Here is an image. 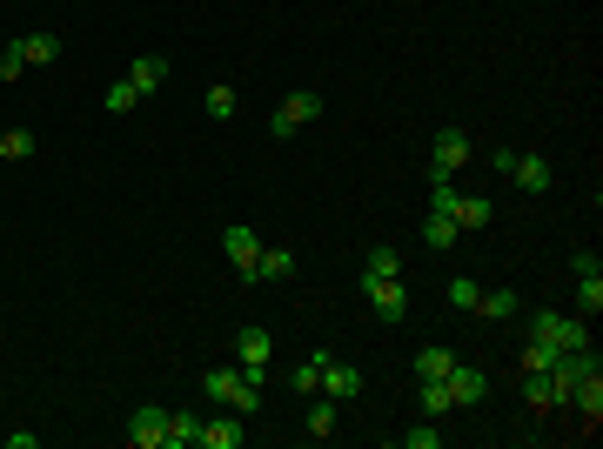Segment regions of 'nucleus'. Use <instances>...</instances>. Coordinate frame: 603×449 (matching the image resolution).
<instances>
[{
    "instance_id": "nucleus-1",
    "label": "nucleus",
    "mask_w": 603,
    "mask_h": 449,
    "mask_svg": "<svg viewBox=\"0 0 603 449\" xmlns=\"http://www.w3.org/2000/svg\"><path fill=\"white\" fill-rule=\"evenodd\" d=\"M201 389H208L222 409H235V416H255V409H262V389H255L242 369H208V376H201Z\"/></svg>"
},
{
    "instance_id": "nucleus-2",
    "label": "nucleus",
    "mask_w": 603,
    "mask_h": 449,
    "mask_svg": "<svg viewBox=\"0 0 603 449\" xmlns=\"http://www.w3.org/2000/svg\"><path fill=\"white\" fill-rule=\"evenodd\" d=\"M268 362H275V336H268V329H242V336H235V369L262 389V382H268Z\"/></svg>"
},
{
    "instance_id": "nucleus-3",
    "label": "nucleus",
    "mask_w": 603,
    "mask_h": 449,
    "mask_svg": "<svg viewBox=\"0 0 603 449\" xmlns=\"http://www.w3.org/2000/svg\"><path fill=\"white\" fill-rule=\"evenodd\" d=\"M315 114H322V94H315V88H295L289 101H282V108L268 114V135H275V141H289L295 128H302V121H315Z\"/></svg>"
},
{
    "instance_id": "nucleus-4",
    "label": "nucleus",
    "mask_w": 603,
    "mask_h": 449,
    "mask_svg": "<svg viewBox=\"0 0 603 449\" xmlns=\"http://www.w3.org/2000/svg\"><path fill=\"white\" fill-rule=\"evenodd\" d=\"M469 161H476V141H469L463 128H443L436 148H429V168H436V175H463Z\"/></svg>"
},
{
    "instance_id": "nucleus-5",
    "label": "nucleus",
    "mask_w": 603,
    "mask_h": 449,
    "mask_svg": "<svg viewBox=\"0 0 603 449\" xmlns=\"http://www.w3.org/2000/svg\"><path fill=\"white\" fill-rule=\"evenodd\" d=\"M362 295L376 302L382 322H402V315H409V289H402V275H362Z\"/></svg>"
},
{
    "instance_id": "nucleus-6",
    "label": "nucleus",
    "mask_w": 603,
    "mask_h": 449,
    "mask_svg": "<svg viewBox=\"0 0 603 449\" xmlns=\"http://www.w3.org/2000/svg\"><path fill=\"white\" fill-rule=\"evenodd\" d=\"M530 329H536V342H557L563 356L570 349H590V322H577V315H536Z\"/></svg>"
},
{
    "instance_id": "nucleus-7",
    "label": "nucleus",
    "mask_w": 603,
    "mask_h": 449,
    "mask_svg": "<svg viewBox=\"0 0 603 449\" xmlns=\"http://www.w3.org/2000/svg\"><path fill=\"white\" fill-rule=\"evenodd\" d=\"M222 255L235 262V269H242V282H255V262H262V235H255L248 222H235V228L222 235Z\"/></svg>"
},
{
    "instance_id": "nucleus-8",
    "label": "nucleus",
    "mask_w": 603,
    "mask_h": 449,
    "mask_svg": "<svg viewBox=\"0 0 603 449\" xmlns=\"http://www.w3.org/2000/svg\"><path fill=\"white\" fill-rule=\"evenodd\" d=\"M242 443H248V416H235V409H228V416H215V423L201 416L195 449H242Z\"/></svg>"
},
{
    "instance_id": "nucleus-9",
    "label": "nucleus",
    "mask_w": 603,
    "mask_h": 449,
    "mask_svg": "<svg viewBox=\"0 0 603 449\" xmlns=\"http://www.w3.org/2000/svg\"><path fill=\"white\" fill-rule=\"evenodd\" d=\"M443 382H449V403H456V409H476L483 396H490V376H483V369H469V362H456Z\"/></svg>"
},
{
    "instance_id": "nucleus-10",
    "label": "nucleus",
    "mask_w": 603,
    "mask_h": 449,
    "mask_svg": "<svg viewBox=\"0 0 603 449\" xmlns=\"http://www.w3.org/2000/svg\"><path fill=\"white\" fill-rule=\"evenodd\" d=\"M128 443L134 449H168V409H134L128 416Z\"/></svg>"
},
{
    "instance_id": "nucleus-11",
    "label": "nucleus",
    "mask_w": 603,
    "mask_h": 449,
    "mask_svg": "<svg viewBox=\"0 0 603 449\" xmlns=\"http://www.w3.org/2000/svg\"><path fill=\"white\" fill-rule=\"evenodd\" d=\"M322 396H335V403H356V396H362V369H356V362H335V356H329V369H322Z\"/></svg>"
},
{
    "instance_id": "nucleus-12",
    "label": "nucleus",
    "mask_w": 603,
    "mask_h": 449,
    "mask_svg": "<svg viewBox=\"0 0 603 449\" xmlns=\"http://www.w3.org/2000/svg\"><path fill=\"white\" fill-rule=\"evenodd\" d=\"M490 195H456V208H449V222L463 228V235H483V228H490Z\"/></svg>"
},
{
    "instance_id": "nucleus-13",
    "label": "nucleus",
    "mask_w": 603,
    "mask_h": 449,
    "mask_svg": "<svg viewBox=\"0 0 603 449\" xmlns=\"http://www.w3.org/2000/svg\"><path fill=\"white\" fill-rule=\"evenodd\" d=\"M128 81H134V94H161L168 61H161V54H134V61H128Z\"/></svg>"
},
{
    "instance_id": "nucleus-14",
    "label": "nucleus",
    "mask_w": 603,
    "mask_h": 449,
    "mask_svg": "<svg viewBox=\"0 0 603 449\" xmlns=\"http://www.w3.org/2000/svg\"><path fill=\"white\" fill-rule=\"evenodd\" d=\"M570 403L583 409V423H590V429L603 423V369H590V376H583L577 389H570Z\"/></svg>"
},
{
    "instance_id": "nucleus-15",
    "label": "nucleus",
    "mask_w": 603,
    "mask_h": 449,
    "mask_svg": "<svg viewBox=\"0 0 603 449\" xmlns=\"http://www.w3.org/2000/svg\"><path fill=\"white\" fill-rule=\"evenodd\" d=\"M14 54H21L27 68H54V54H61V41H54V34H21V41H14Z\"/></svg>"
},
{
    "instance_id": "nucleus-16",
    "label": "nucleus",
    "mask_w": 603,
    "mask_h": 449,
    "mask_svg": "<svg viewBox=\"0 0 603 449\" xmlns=\"http://www.w3.org/2000/svg\"><path fill=\"white\" fill-rule=\"evenodd\" d=\"M282 275H295V248H282V242L268 248V242H262V262H255V282H282Z\"/></svg>"
},
{
    "instance_id": "nucleus-17",
    "label": "nucleus",
    "mask_w": 603,
    "mask_h": 449,
    "mask_svg": "<svg viewBox=\"0 0 603 449\" xmlns=\"http://www.w3.org/2000/svg\"><path fill=\"white\" fill-rule=\"evenodd\" d=\"M510 175H516V188H530V195H543V188L557 181V175H550V161H536V155H516Z\"/></svg>"
},
{
    "instance_id": "nucleus-18",
    "label": "nucleus",
    "mask_w": 603,
    "mask_h": 449,
    "mask_svg": "<svg viewBox=\"0 0 603 449\" xmlns=\"http://www.w3.org/2000/svg\"><path fill=\"white\" fill-rule=\"evenodd\" d=\"M195 436H201L195 409H168V449H195Z\"/></svg>"
},
{
    "instance_id": "nucleus-19",
    "label": "nucleus",
    "mask_w": 603,
    "mask_h": 449,
    "mask_svg": "<svg viewBox=\"0 0 603 449\" xmlns=\"http://www.w3.org/2000/svg\"><path fill=\"white\" fill-rule=\"evenodd\" d=\"M335 423H342V403L335 396H309V436H335Z\"/></svg>"
},
{
    "instance_id": "nucleus-20",
    "label": "nucleus",
    "mask_w": 603,
    "mask_h": 449,
    "mask_svg": "<svg viewBox=\"0 0 603 449\" xmlns=\"http://www.w3.org/2000/svg\"><path fill=\"white\" fill-rule=\"evenodd\" d=\"M322 369H329V349H322V356H309V362H302V369H295V376H289V389H295V396H322Z\"/></svg>"
},
{
    "instance_id": "nucleus-21",
    "label": "nucleus",
    "mask_w": 603,
    "mask_h": 449,
    "mask_svg": "<svg viewBox=\"0 0 603 449\" xmlns=\"http://www.w3.org/2000/svg\"><path fill=\"white\" fill-rule=\"evenodd\" d=\"M516 309H523V302H516V289H490V295L476 289V315H490V322H503V315H516Z\"/></svg>"
},
{
    "instance_id": "nucleus-22",
    "label": "nucleus",
    "mask_w": 603,
    "mask_h": 449,
    "mask_svg": "<svg viewBox=\"0 0 603 449\" xmlns=\"http://www.w3.org/2000/svg\"><path fill=\"white\" fill-rule=\"evenodd\" d=\"M577 302H583V315H590V322L603 315V269H583L577 275Z\"/></svg>"
},
{
    "instance_id": "nucleus-23",
    "label": "nucleus",
    "mask_w": 603,
    "mask_h": 449,
    "mask_svg": "<svg viewBox=\"0 0 603 449\" xmlns=\"http://www.w3.org/2000/svg\"><path fill=\"white\" fill-rule=\"evenodd\" d=\"M449 369H456V356H449V349H436V342H429L423 356H416V376H423V382H443Z\"/></svg>"
},
{
    "instance_id": "nucleus-24",
    "label": "nucleus",
    "mask_w": 603,
    "mask_h": 449,
    "mask_svg": "<svg viewBox=\"0 0 603 449\" xmlns=\"http://www.w3.org/2000/svg\"><path fill=\"white\" fill-rule=\"evenodd\" d=\"M456 235H463V228L449 222V215H423V242L429 248H456Z\"/></svg>"
},
{
    "instance_id": "nucleus-25",
    "label": "nucleus",
    "mask_w": 603,
    "mask_h": 449,
    "mask_svg": "<svg viewBox=\"0 0 603 449\" xmlns=\"http://www.w3.org/2000/svg\"><path fill=\"white\" fill-rule=\"evenodd\" d=\"M34 148H41V141L27 135V128H7V135H0V155H7V161H27Z\"/></svg>"
},
{
    "instance_id": "nucleus-26",
    "label": "nucleus",
    "mask_w": 603,
    "mask_h": 449,
    "mask_svg": "<svg viewBox=\"0 0 603 449\" xmlns=\"http://www.w3.org/2000/svg\"><path fill=\"white\" fill-rule=\"evenodd\" d=\"M201 108L215 114V121H228V114L242 108V101H235V88H228V81H215V88H208V101H201Z\"/></svg>"
},
{
    "instance_id": "nucleus-27",
    "label": "nucleus",
    "mask_w": 603,
    "mask_h": 449,
    "mask_svg": "<svg viewBox=\"0 0 603 449\" xmlns=\"http://www.w3.org/2000/svg\"><path fill=\"white\" fill-rule=\"evenodd\" d=\"M557 362H563L557 342H530V349H523V369H557Z\"/></svg>"
},
{
    "instance_id": "nucleus-28",
    "label": "nucleus",
    "mask_w": 603,
    "mask_h": 449,
    "mask_svg": "<svg viewBox=\"0 0 603 449\" xmlns=\"http://www.w3.org/2000/svg\"><path fill=\"white\" fill-rule=\"evenodd\" d=\"M362 275H402V255H396L389 242H382V248H369V269H362Z\"/></svg>"
},
{
    "instance_id": "nucleus-29",
    "label": "nucleus",
    "mask_w": 603,
    "mask_h": 449,
    "mask_svg": "<svg viewBox=\"0 0 603 449\" xmlns=\"http://www.w3.org/2000/svg\"><path fill=\"white\" fill-rule=\"evenodd\" d=\"M443 443V429H436V416H429L423 429H402V449H436Z\"/></svg>"
},
{
    "instance_id": "nucleus-30",
    "label": "nucleus",
    "mask_w": 603,
    "mask_h": 449,
    "mask_svg": "<svg viewBox=\"0 0 603 449\" xmlns=\"http://www.w3.org/2000/svg\"><path fill=\"white\" fill-rule=\"evenodd\" d=\"M423 409L429 416H449V409H456L449 403V382H423Z\"/></svg>"
},
{
    "instance_id": "nucleus-31",
    "label": "nucleus",
    "mask_w": 603,
    "mask_h": 449,
    "mask_svg": "<svg viewBox=\"0 0 603 449\" xmlns=\"http://www.w3.org/2000/svg\"><path fill=\"white\" fill-rule=\"evenodd\" d=\"M134 101H141V94H134V81H128V74H121V81H114V88H108V114H128Z\"/></svg>"
},
{
    "instance_id": "nucleus-32",
    "label": "nucleus",
    "mask_w": 603,
    "mask_h": 449,
    "mask_svg": "<svg viewBox=\"0 0 603 449\" xmlns=\"http://www.w3.org/2000/svg\"><path fill=\"white\" fill-rule=\"evenodd\" d=\"M449 309H476V282H469V275L449 282Z\"/></svg>"
},
{
    "instance_id": "nucleus-33",
    "label": "nucleus",
    "mask_w": 603,
    "mask_h": 449,
    "mask_svg": "<svg viewBox=\"0 0 603 449\" xmlns=\"http://www.w3.org/2000/svg\"><path fill=\"white\" fill-rule=\"evenodd\" d=\"M21 74H27V61L14 54V47H0V81H21Z\"/></svg>"
},
{
    "instance_id": "nucleus-34",
    "label": "nucleus",
    "mask_w": 603,
    "mask_h": 449,
    "mask_svg": "<svg viewBox=\"0 0 603 449\" xmlns=\"http://www.w3.org/2000/svg\"><path fill=\"white\" fill-rule=\"evenodd\" d=\"M0 135H7V128H0Z\"/></svg>"
}]
</instances>
